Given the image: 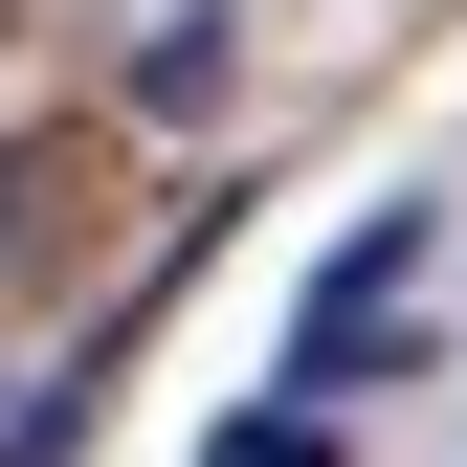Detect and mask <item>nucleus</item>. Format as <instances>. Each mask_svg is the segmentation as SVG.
<instances>
[{
	"label": "nucleus",
	"mask_w": 467,
	"mask_h": 467,
	"mask_svg": "<svg viewBox=\"0 0 467 467\" xmlns=\"http://www.w3.org/2000/svg\"><path fill=\"white\" fill-rule=\"evenodd\" d=\"M423 245H445V223H423V201H379L357 245L312 267V312H289V400H312V423L357 400V357H379V312H400V289H423Z\"/></svg>",
	"instance_id": "f257e3e1"
},
{
	"label": "nucleus",
	"mask_w": 467,
	"mask_h": 467,
	"mask_svg": "<svg viewBox=\"0 0 467 467\" xmlns=\"http://www.w3.org/2000/svg\"><path fill=\"white\" fill-rule=\"evenodd\" d=\"M111 89L179 134V111H223V0H111Z\"/></svg>",
	"instance_id": "f03ea898"
},
{
	"label": "nucleus",
	"mask_w": 467,
	"mask_h": 467,
	"mask_svg": "<svg viewBox=\"0 0 467 467\" xmlns=\"http://www.w3.org/2000/svg\"><path fill=\"white\" fill-rule=\"evenodd\" d=\"M223 467H334V445H312V400H267V423H223Z\"/></svg>",
	"instance_id": "7ed1b4c3"
}]
</instances>
